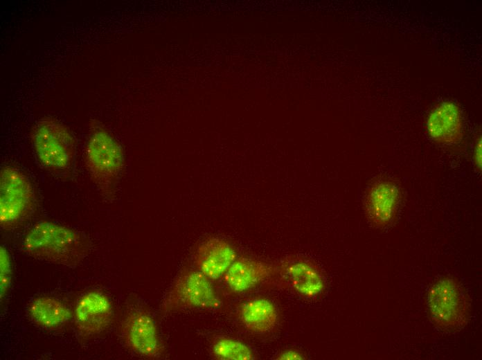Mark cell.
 I'll return each mask as SVG.
<instances>
[{
	"label": "cell",
	"mask_w": 482,
	"mask_h": 360,
	"mask_svg": "<svg viewBox=\"0 0 482 360\" xmlns=\"http://www.w3.org/2000/svg\"><path fill=\"white\" fill-rule=\"evenodd\" d=\"M280 269L289 285L304 297H316L324 289L322 275L310 261L301 258L287 259L282 263Z\"/></svg>",
	"instance_id": "obj_12"
},
{
	"label": "cell",
	"mask_w": 482,
	"mask_h": 360,
	"mask_svg": "<svg viewBox=\"0 0 482 360\" xmlns=\"http://www.w3.org/2000/svg\"><path fill=\"white\" fill-rule=\"evenodd\" d=\"M124 163L122 148L107 131L93 132L87 143L84 164L97 188L104 194L112 190Z\"/></svg>",
	"instance_id": "obj_4"
},
{
	"label": "cell",
	"mask_w": 482,
	"mask_h": 360,
	"mask_svg": "<svg viewBox=\"0 0 482 360\" xmlns=\"http://www.w3.org/2000/svg\"><path fill=\"white\" fill-rule=\"evenodd\" d=\"M213 356L222 360H251L253 351L244 343L231 338H219L212 346Z\"/></svg>",
	"instance_id": "obj_16"
},
{
	"label": "cell",
	"mask_w": 482,
	"mask_h": 360,
	"mask_svg": "<svg viewBox=\"0 0 482 360\" xmlns=\"http://www.w3.org/2000/svg\"><path fill=\"white\" fill-rule=\"evenodd\" d=\"M236 258V252L229 242L212 237L199 245L194 262L197 270L208 278L217 280L224 276Z\"/></svg>",
	"instance_id": "obj_11"
},
{
	"label": "cell",
	"mask_w": 482,
	"mask_h": 360,
	"mask_svg": "<svg viewBox=\"0 0 482 360\" xmlns=\"http://www.w3.org/2000/svg\"><path fill=\"white\" fill-rule=\"evenodd\" d=\"M278 359H303V356L294 350H287L280 353L278 358Z\"/></svg>",
	"instance_id": "obj_19"
},
{
	"label": "cell",
	"mask_w": 482,
	"mask_h": 360,
	"mask_svg": "<svg viewBox=\"0 0 482 360\" xmlns=\"http://www.w3.org/2000/svg\"><path fill=\"white\" fill-rule=\"evenodd\" d=\"M1 299L6 296L12 279V265L10 254L3 246L0 248Z\"/></svg>",
	"instance_id": "obj_17"
},
{
	"label": "cell",
	"mask_w": 482,
	"mask_h": 360,
	"mask_svg": "<svg viewBox=\"0 0 482 360\" xmlns=\"http://www.w3.org/2000/svg\"><path fill=\"white\" fill-rule=\"evenodd\" d=\"M426 129L429 137L438 144L458 143L463 135V116L459 107L449 100L439 103L430 111Z\"/></svg>",
	"instance_id": "obj_8"
},
{
	"label": "cell",
	"mask_w": 482,
	"mask_h": 360,
	"mask_svg": "<svg viewBox=\"0 0 482 360\" xmlns=\"http://www.w3.org/2000/svg\"><path fill=\"white\" fill-rule=\"evenodd\" d=\"M273 273L269 264L251 258H239L224 275V280L233 292L248 291L268 279Z\"/></svg>",
	"instance_id": "obj_13"
},
{
	"label": "cell",
	"mask_w": 482,
	"mask_h": 360,
	"mask_svg": "<svg viewBox=\"0 0 482 360\" xmlns=\"http://www.w3.org/2000/svg\"><path fill=\"white\" fill-rule=\"evenodd\" d=\"M400 200L395 183L381 180L373 183L365 197V211L369 221L377 227H384L393 219Z\"/></svg>",
	"instance_id": "obj_10"
},
{
	"label": "cell",
	"mask_w": 482,
	"mask_h": 360,
	"mask_svg": "<svg viewBox=\"0 0 482 360\" xmlns=\"http://www.w3.org/2000/svg\"><path fill=\"white\" fill-rule=\"evenodd\" d=\"M22 246L37 260L67 267L81 263L89 251L88 241L81 233L46 220L35 223L27 231Z\"/></svg>",
	"instance_id": "obj_1"
},
{
	"label": "cell",
	"mask_w": 482,
	"mask_h": 360,
	"mask_svg": "<svg viewBox=\"0 0 482 360\" xmlns=\"http://www.w3.org/2000/svg\"><path fill=\"white\" fill-rule=\"evenodd\" d=\"M28 313L35 324L49 330L62 327L71 318V312L68 307L50 296L33 298L28 305Z\"/></svg>",
	"instance_id": "obj_15"
},
{
	"label": "cell",
	"mask_w": 482,
	"mask_h": 360,
	"mask_svg": "<svg viewBox=\"0 0 482 360\" xmlns=\"http://www.w3.org/2000/svg\"><path fill=\"white\" fill-rule=\"evenodd\" d=\"M33 147L39 161L54 172H66L72 165L75 140L69 129L53 118L39 120L31 134Z\"/></svg>",
	"instance_id": "obj_2"
},
{
	"label": "cell",
	"mask_w": 482,
	"mask_h": 360,
	"mask_svg": "<svg viewBox=\"0 0 482 360\" xmlns=\"http://www.w3.org/2000/svg\"><path fill=\"white\" fill-rule=\"evenodd\" d=\"M220 300L209 278L198 270L183 271L174 281L162 302L163 312L183 308L213 309Z\"/></svg>",
	"instance_id": "obj_6"
},
{
	"label": "cell",
	"mask_w": 482,
	"mask_h": 360,
	"mask_svg": "<svg viewBox=\"0 0 482 360\" xmlns=\"http://www.w3.org/2000/svg\"><path fill=\"white\" fill-rule=\"evenodd\" d=\"M427 305L434 323L444 330L461 329L470 317L468 296L452 277H443L433 283L427 293Z\"/></svg>",
	"instance_id": "obj_3"
},
{
	"label": "cell",
	"mask_w": 482,
	"mask_h": 360,
	"mask_svg": "<svg viewBox=\"0 0 482 360\" xmlns=\"http://www.w3.org/2000/svg\"><path fill=\"white\" fill-rule=\"evenodd\" d=\"M240 319L246 329L256 334L267 333L276 326L278 316L274 303L264 298L246 301L240 307Z\"/></svg>",
	"instance_id": "obj_14"
},
{
	"label": "cell",
	"mask_w": 482,
	"mask_h": 360,
	"mask_svg": "<svg viewBox=\"0 0 482 360\" xmlns=\"http://www.w3.org/2000/svg\"><path fill=\"white\" fill-rule=\"evenodd\" d=\"M35 204V191L27 176L16 167L3 165L0 170L1 226L11 229L22 224Z\"/></svg>",
	"instance_id": "obj_5"
},
{
	"label": "cell",
	"mask_w": 482,
	"mask_h": 360,
	"mask_svg": "<svg viewBox=\"0 0 482 360\" xmlns=\"http://www.w3.org/2000/svg\"><path fill=\"white\" fill-rule=\"evenodd\" d=\"M474 161L478 169L481 168V139H479L474 150Z\"/></svg>",
	"instance_id": "obj_18"
},
{
	"label": "cell",
	"mask_w": 482,
	"mask_h": 360,
	"mask_svg": "<svg viewBox=\"0 0 482 360\" xmlns=\"http://www.w3.org/2000/svg\"><path fill=\"white\" fill-rule=\"evenodd\" d=\"M123 336L127 345L138 354L150 358L161 356L163 347L153 318L143 311L127 316L123 325Z\"/></svg>",
	"instance_id": "obj_7"
},
{
	"label": "cell",
	"mask_w": 482,
	"mask_h": 360,
	"mask_svg": "<svg viewBox=\"0 0 482 360\" xmlns=\"http://www.w3.org/2000/svg\"><path fill=\"white\" fill-rule=\"evenodd\" d=\"M111 303L106 295L93 291L84 294L78 301L74 318L78 329L86 335L102 332L111 322Z\"/></svg>",
	"instance_id": "obj_9"
}]
</instances>
